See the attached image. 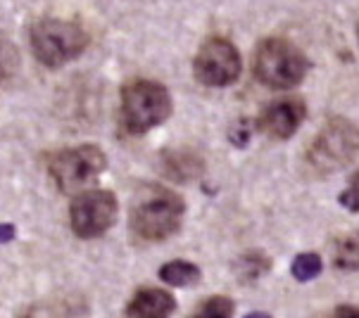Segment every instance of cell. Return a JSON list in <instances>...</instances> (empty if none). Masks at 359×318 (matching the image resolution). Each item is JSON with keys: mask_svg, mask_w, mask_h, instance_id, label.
Masks as SVG:
<instances>
[{"mask_svg": "<svg viewBox=\"0 0 359 318\" xmlns=\"http://www.w3.org/2000/svg\"><path fill=\"white\" fill-rule=\"evenodd\" d=\"M172 114V95L162 83L138 78L121 88V119L129 133H148Z\"/></svg>", "mask_w": 359, "mask_h": 318, "instance_id": "obj_4", "label": "cell"}, {"mask_svg": "<svg viewBox=\"0 0 359 318\" xmlns=\"http://www.w3.org/2000/svg\"><path fill=\"white\" fill-rule=\"evenodd\" d=\"M15 237V226L12 223H0V244L10 242Z\"/></svg>", "mask_w": 359, "mask_h": 318, "instance_id": "obj_19", "label": "cell"}, {"mask_svg": "<svg viewBox=\"0 0 359 318\" xmlns=\"http://www.w3.org/2000/svg\"><path fill=\"white\" fill-rule=\"evenodd\" d=\"M162 169L167 179H172L176 183H188L203 174L205 164L203 157H198L191 150H176V152L169 150L162 155Z\"/></svg>", "mask_w": 359, "mask_h": 318, "instance_id": "obj_11", "label": "cell"}, {"mask_svg": "<svg viewBox=\"0 0 359 318\" xmlns=\"http://www.w3.org/2000/svg\"><path fill=\"white\" fill-rule=\"evenodd\" d=\"M176 309V299L167 290L157 287H143L138 290L126 307V316L131 318H162Z\"/></svg>", "mask_w": 359, "mask_h": 318, "instance_id": "obj_10", "label": "cell"}, {"mask_svg": "<svg viewBox=\"0 0 359 318\" xmlns=\"http://www.w3.org/2000/svg\"><path fill=\"white\" fill-rule=\"evenodd\" d=\"M184 200L162 186H145L136 193L131 205V228L148 242L172 237L184 221Z\"/></svg>", "mask_w": 359, "mask_h": 318, "instance_id": "obj_1", "label": "cell"}, {"mask_svg": "<svg viewBox=\"0 0 359 318\" xmlns=\"http://www.w3.org/2000/svg\"><path fill=\"white\" fill-rule=\"evenodd\" d=\"M17 64H20V55H17L15 48L10 43L0 41V83H5L12 74L17 71Z\"/></svg>", "mask_w": 359, "mask_h": 318, "instance_id": "obj_17", "label": "cell"}, {"mask_svg": "<svg viewBox=\"0 0 359 318\" xmlns=\"http://www.w3.org/2000/svg\"><path fill=\"white\" fill-rule=\"evenodd\" d=\"M252 71L259 83L273 90L295 88L309 71V60L285 39H266L255 50Z\"/></svg>", "mask_w": 359, "mask_h": 318, "instance_id": "obj_2", "label": "cell"}, {"mask_svg": "<svg viewBox=\"0 0 359 318\" xmlns=\"http://www.w3.org/2000/svg\"><path fill=\"white\" fill-rule=\"evenodd\" d=\"M105 167V152L98 145H76V148L55 152L48 159V171L62 193L86 191V186L98 179Z\"/></svg>", "mask_w": 359, "mask_h": 318, "instance_id": "obj_6", "label": "cell"}, {"mask_svg": "<svg viewBox=\"0 0 359 318\" xmlns=\"http://www.w3.org/2000/svg\"><path fill=\"white\" fill-rule=\"evenodd\" d=\"M160 278L164 280L167 285H174V287H191L200 283L203 273L196 264L191 261H169L160 268Z\"/></svg>", "mask_w": 359, "mask_h": 318, "instance_id": "obj_13", "label": "cell"}, {"mask_svg": "<svg viewBox=\"0 0 359 318\" xmlns=\"http://www.w3.org/2000/svg\"><path fill=\"white\" fill-rule=\"evenodd\" d=\"M336 316L338 318H359V309H350V307H338L336 309Z\"/></svg>", "mask_w": 359, "mask_h": 318, "instance_id": "obj_20", "label": "cell"}, {"mask_svg": "<svg viewBox=\"0 0 359 318\" xmlns=\"http://www.w3.org/2000/svg\"><path fill=\"white\" fill-rule=\"evenodd\" d=\"M340 205L345 207V209H350V212H359V193L357 191H352V188H348L345 193H340Z\"/></svg>", "mask_w": 359, "mask_h": 318, "instance_id": "obj_18", "label": "cell"}, {"mask_svg": "<svg viewBox=\"0 0 359 318\" xmlns=\"http://www.w3.org/2000/svg\"><path fill=\"white\" fill-rule=\"evenodd\" d=\"M88 34L81 24L48 17L34 24L32 29V50L41 64L62 67L86 50Z\"/></svg>", "mask_w": 359, "mask_h": 318, "instance_id": "obj_5", "label": "cell"}, {"mask_svg": "<svg viewBox=\"0 0 359 318\" xmlns=\"http://www.w3.org/2000/svg\"><path fill=\"white\" fill-rule=\"evenodd\" d=\"M196 316L203 318H229L233 316V302L229 297H210L205 304H200V309L196 311Z\"/></svg>", "mask_w": 359, "mask_h": 318, "instance_id": "obj_16", "label": "cell"}, {"mask_svg": "<svg viewBox=\"0 0 359 318\" xmlns=\"http://www.w3.org/2000/svg\"><path fill=\"white\" fill-rule=\"evenodd\" d=\"M193 71L200 83L222 88L241 76V53L226 39H210L196 55Z\"/></svg>", "mask_w": 359, "mask_h": 318, "instance_id": "obj_8", "label": "cell"}, {"mask_svg": "<svg viewBox=\"0 0 359 318\" xmlns=\"http://www.w3.org/2000/svg\"><path fill=\"white\" fill-rule=\"evenodd\" d=\"M305 114H307V107L300 97H281V100L271 102V105L262 112L257 126H259V131H264L269 138L285 140L302 126Z\"/></svg>", "mask_w": 359, "mask_h": 318, "instance_id": "obj_9", "label": "cell"}, {"mask_svg": "<svg viewBox=\"0 0 359 318\" xmlns=\"http://www.w3.org/2000/svg\"><path fill=\"white\" fill-rule=\"evenodd\" d=\"M359 152V128L345 117H331L305 152L307 167L326 176L348 167Z\"/></svg>", "mask_w": 359, "mask_h": 318, "instance_id": "obj_3", "label": "cell"}, {"mask_svg": "<svg viewBox=\"0 0 359 318\" xmlns=\"http://www.w3.org/2000/svg\"><path fill=\"white\" fill-rule=\"evenodd\" d=\"M269 268H271L269 256L252 249V252H245L236 261V276H238L243 283H255V280H259Z\"/></svg>", "mask_w": 359, "mask_h": 318, "instance_id": "obj_14", "label": "cell"}, {"mask_svg": "<svg viewBox=\"0 0 359 318\" xmlns=\"http://www.w3.org/2000/svg\"><path fill=\"white\" fill-rule=\"evenodd\" d=\"M333 266L338 271H359V230L340 235L333 242Z\"/></svg>", "mask_w": 359, "mask_h": 318, "instance_id": "obj_12", "label": "cell"}, {"mask_svg": "<svg viewBox=\"0 0 359 318\" xmlns=\"http://www.w3.org/2000/svg\"><path fill=\"white\" fill-rule=\"evenodd\" d=\"M290 273H293V278L300 280V283H309V280H314L321 273V256L312 254V252H305V254L295 256Z\"/></svg>", "mask_w": 359, "mask_h": 318, "instance_id": "obj_15", "label": "cell"}, {"mask_svg": "<svg viewBox=\"0 0 359 318\" xmlns=\"http://www.w3.org/2000/svg\"><path fill=\"white\" fill-rule=\"evenodd\" d=\"M352 191H357L359 193V171H357V174H355V179H352Z\"/></svg>", "mask_w": 359, "mask_h": 318, "instance_id": "obj_21", "label": "cell"}, {"mask_svg": "<svg viewBox=\"0 0 359 318\" xmlns=\"http://www.w3.org/2000/svg\"><path fill=\"white\" fill-rule=\"evenodd\" d=\"M117 198L109 191H81L72 202L69 221L79 237H100L117 221Z\"/></svg>", "mask_w": 359, "mask_h": 318, "instance_id": "obj_7", "label": "cell"}]
</instances>
